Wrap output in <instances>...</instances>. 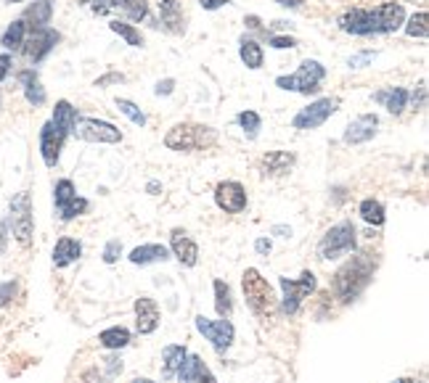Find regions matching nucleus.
<instances>
[{
    "instance_id": "f257e3e1",
    "label": "nucleus",
    "mask_w": 429,
    "mask_h": 383,
    "mask_svg": "<svg viewBox=\"0 0 429 383\" xmlns=\"http://www.w3.org/2000/svg\"><path fill=\"white\" fill-rule=\"evenodd\" d=\"M371 275H373L371 256H369V254L355 256L350 264H345V267L336 273L334 291L339 293V299H342V301H350V299H355L358 293L369 286Z\"/></svg>"
},
{
    "instance_id": "f03ea898",
    "label": "nucleus",
    "mask_w": 429,
    "mask_h": 383,
    "mask_svg": "<svg viewBox=\"0 0 429 383\" xmlns=\"http://www.w3.org/2000/svg\"><path fill=\"white\" fill-rule=\"evenodd\" d=\"M242 288L244 296H246V304L252 307V312L257 317H270L276 312V296H273V288L270 283L262 277L257 270H246L242 277Z\"/></svg>"
},
{
    "instance_id": "7ed1b4c3",
    "label": "nucleus",
    "mask_w": 429,
    "mask_h": 383,
    "mask_svg": "<svg viewBox=\"0 0 429 383\" xmlns=\"http://www.w3.org/2000/svg\"><path fill=\"white\" fill-rule=\"evenodd\" d=\"M215 143V132L209 127H194V125H178L167 132L165 146L172 151H194Z\"/></svg>"
},
{
    "instance_id": "20e7f679",
    "label": "nucleus",
    "mask_w": 429,
    "mask_h": 383,
    "mask_svg": "<svg viewBox=\"0 0 429 383\" xmlns=\"http://www.w3.org/2000/svg\"><path fill=\"white\" fill-rule=\"evenodd\" d=\"M326 77V69L318 61H305L292 77H279L276 85L281 90H294V92H316L321 90V82Z\"/></svg>"
},
{
    "instance_id": "39448f33",
    "label": "nucleus",
    "mask_w": 429,
    "mask_h": 383,
    "mask_svg": "<svg viewBox=\"0 0 429 383\" xmlns=\"http://www.w3.org/2000/svg\"><path fill=\"white\" fill-rule=\"evenodd\" d=\"M353 249H355L353 222H339V225H334V227L323 236L321 246H318V254L323 256V259H336V256L350 254Z\"/></svg>"
},
{
    "instance_id": "423d86ee",
    "label": "nucleus",
    "mask_w": 429,
    "mask_h": 383,
    "mask_svg": "<svg viewBox=\"0 0 429 383\" xmlns=\"http://www.w3.org/2000/svg\"><path fill=\"white\" fill-rule=\"evenodd\" d=\"M72 132L80 140H88V143H119L122 140V132L101 119H77Z\"/></svg>"
},
{
    "instance_id": "0eeeda50",
    "label": "nucleus",
    "mask_w": 429,
    "mask_h": 383,
    "mask_svg": "<svg viewBox=\"0 0 429 383\" xmlns=\"http://www.w3.org/2000/svg\"><path fill=\"white\" fill-rule=\"evenodd\" d=\"M281 288H283V312L286 314H294L299 307V301L308 296V293L316 288V275L313 273H302L299 280H289V277H281Z\"/></svg>"
},
{
    "instance_id": "6e6552de",
    "label": "nucleus",
    "mask_w": 429,
    "mask_h": 383,
    "mask_svg": "<svg viewBox=\"0 0 429 383\" xmlns=\"http://www.w3.org/2000/svg\"><path fill=\"white\" fill-rule=\"evenodd\" d=\"M336 106H339V101H334V98H321V101H316V103H310L308 109H302L294 116V127L297 129H313V127H321L332 114L336 111Z\"/></svg>"
},
{
    "instance_id": "1a4fd4ad",
    "label": "nucleus",
    "mask_w": 429,
    "mask_h": 383,
    "mask_svg": "<svg viewBox=\"0 0 429 383\" xmlns=\"http://www.w3.org/2000/svg\"><path fill=\"white\" fill-rule=\"evenodd\" d=\"M14 222V233L19 238V243H30L32 238V206H30V193H19L11 203V219Z\"/></svg>"
},
{
    "instance_id": "9d476101",
    "label": "nucleus",
    "mask_w": 429,
    "mask_h": 383,
    "mask_svg": "<svg viewBox=\"0 0 429 383\" xmlns=\"http://www.w3.org/2000/svg\"><path fill=\"white\" fill-rule=\"evenodd\" d=\"M58 42V32L48 29V27H32V35L24 42V53L30 61H43L45 55L54 51Z\"/></svg>"
},
{
    "instance_id": "9b49d317",
    "label": "nucleus",
    "mask_w": 429,
    "mask_h": 383,
    "mask_svg": "<svg viewBox=\"0 0 429 383\" xmlns=\"http://www.w3.org/2000/svg\"><path fill=\"white\" fill-rule=\"evenodd\" d=\"M339 27L345 32H353V35H373L379 32V24H376V11L369 8H355L350 14L339 18Z\"/></svg>"
},
{
    "instance_id": "f8f14e48",
    "label": "nucleus",
    "mask_w": 429,
    "mask_h": 383,
    "mask_svg": "<svg viewBox=\"0 0 429 383\" xmlns=\"http://www.w3.org/2000/svg\"><path fill=\"white\" fill-rule=\"evenodd\" d=\"M196 328L215 344L218 351H225V349L231 347V341H233V325H231L228 320L212 323V320H207V317H196Z\"/></svg>"
},
{
    "instance_id": "ddd939ff",
    "label": "nucleus",
    "mask_w": 429,
    "mask_h": 383,
    "mask_svg": "<svg viewBox=\"0 0 429 383\" xmlns=\"http://www.w3.org/2000/svg\"><path fill=\"white\" fill-rule=\"evenodd\" d=\"M215 201L228 214H239L246 209V193L239 183H220L215 190Z\"/></svg>"
},
{
    "instance_id": "4468645a",
    "label": "nucleus",
    "mask_w": 429,
    "mask_h": 383,
    "mask_svg": "<svg viewBox=\"0 0 429 383\" xmlns=\"http://www.w3.org/2000/svg\"><path fill=\"white\" fill-rule=\"evenodd\" d=\"M64 132L61 129L54 127V122H48V125H43L40 129V151H43V162L48 166H56L58 162V151L64 146Z\"/></svg>"
},
{
    "instance_id": "2eb2a0df",
    "label": "nucleus",
    "mask_w": 429,
    "mask_h": 383,
    "mask_svg": "<svg viewBox=\"0 0 429 383\" xmlns=\"http://www.w3.org/2000/svg\"><path fill=\"white\" fill-rule=\"evenodd\" d=\"M376 127H379V119L373 114H363L358 116L350 127L345 129V143L350 146H358V143H366L376 135Z\"/></svg>"
},
{
    "instance_id": "dca6fc26",
    "label": "nucleus",
    "mask_w": 429,
    "mask_h": 383,
    "mask_svg": "<svg viewBox=\"0 0 429 383\" xmlns=\"http://www.w3.org/2000/svg\"><path fill=\"white\" fill-rule=\"evenodd\" d=\"M373 11H376L379 32H397L400 24H403V16H406L403 3H384V5H379V8H373Z\"/></svg>"
},
{
    "instance_id": "f3484780",
    "label": "nucleus",
    "mask_w": 429,
    "mask_h": 383,
    "mask_svg": "<svg viewBox=\"0 0 429 383\" xmlns=\"http://www.w3.org/2000/svg\"><path fill=\"white\" fill-rule=\"evenodd\" d=\"M135 314H138V330L143 336H149L159 325V310H156V301L154 299H138L135 301Z\"/></svg>"
},
{
    "instance_id": "a211bd4d",
    "label": "nucleus",
    "mask_w": 429,
    "mask_h": 383,
    "mask_svg": "<svg viewBox=\"0 0 429 383\" xmlns=\"http://www.w3.org/2000/svg\"><path fill=\"white\" fill-rule=\"evenodd\" d=\"M170 243H172V251H175V256H178L186 267H194V264H196V259H199V249H196V243H194V240H191L183 230H172Z\"/></svg>"
},
{
    "instance_id": "6ab92c4d",
    "label": "nucleus",
    "mask_w": 429,
    "mask_h": 383,
    "mask_svg": "<svg viewBox=\"0 0 429 383\" xmlns=\"http://www.w3.org/2000/svg\"><path fill=\"white\" fill-rule=\"evenodd\" d=\"M80 254H82V246L77 243L75 238H61L56 243V249H54V264L56 267H67L75 259H80Z\"/></svg>"
},
{
    "instance_id": "aec40b11",
    "label": "nucleus",
    "mask_w": 429,
    "mask_h": 383,
    "mask_svg": "<svg viewBox=\"0 0 429 383\" xmlns=\"http://www.w3.org/2000/svg\"><path fill=\"white\" fill-rule=\"evenodd\" d=\"M167 249L162 243H149V246H138L130 251L132 264H151V262H165L167 259Z\"/></svg>"
},
{
    "instance_id": "412c9836",
    "label": "nucleus",
    "mask_w": 429,
    "mask_h": 383,
    "mask_svg": "<svg viewBox=\"0 0 429 383\" xmlns=\"http://www.w3.org/2000/svg\"><path fill=\"white\" fill-rule=\"evenodd\" d=\"M54 127L61 129L64 135H69L72 132V127H75V122H77V111L72 109V103L69 101H58L56 103V109H54Z\"/></svg>"
},
{
    "instance_id": "4be33fe9",
    "label": "nucleus",
    "mask_w": 429,
    "mask_h": 383,
    "mask_svg": "<svg viewBox=\"0 0 429 383\" xmlns=\"http://www.w3.org/2000/svg\"><path fill=\"white\" fill-rule=\"evenodd\" d=\"M376 101L384 103L392 114H400V111L406 109V103H408V90H403V88H390V90L376 92Z\"/></svg>"
},
{
    "instance_id": "5701e85b",
    "label": "nucleus",
    "mask_w": 429,
    "mask_h": 383,
    "mask_svg": "<svg viewBox=\"0 0 429 383\" xmlns=\"http://www.w3.org/2000/svg\"><path fill=\"white\" fill-rule=\"evenodd\" d=\"M24 35H27V24H24V18H19V21H14V24L3 32L0 45H3L5 51H19L21 45H24Z\"/></svg>"
},
{
    "instance_id": "b1692460",
    "label": "nucleus",
    "mask_w": 429,
    "mask_h": 383,
    "mask_svg": "<svg viewBox=\"0 0 429 383\" xmlns=\"http://www.w3.org/2000/svg\"><path fill=\"white\" fill-rule=\"evenodd\" d=\"M19 79L24 82V95H27V101H30V103H35V106L45 103V90H43V85L38 82V74L35 72H21Z\"/></svg>"
},
{
    "instance_id": "393cba45",
    "label": "nucleus",
    "mask_w": 429,
    "mask_h": 383,
    "mask_svg": "<svg viewBox=\"0 0 429 383\" xmlns=\"http://www.w3.org/2000/svg\"><path fill=\"white\" fill-rule=\"evenodd\" d=\"M186 349L183 347H165V378H172L183 362H186Z\"/></svg>"
},
{
    "instance_id": "a878e982",
    "label": "nucleus",
    "mask_w": 429,
    "mask_h": 383,
    "mask_svg": "<svg viewBox=\"0 0 429 383\" xmlns=\"http://www.w3.org/2000/svg\"><path fill=\"white\" fill-rule=\"evenodd\" d=\"M242 61L249 69H260L262 66V48L255 40H242Z\"/></svg>"
},
{
    "instance_id": "bb28decb",
    "label": "nucleus",
    "mask_w": 429,
    "mask_h": 383,
    "mask_svg": "<svg viewBox=\"0 0 429 383\" xmlns=\"http://www.w3.org/2000/svg\"><path fill=\"white\" fill-rule=\"evenodd\" d=\"M360 217L366 219L369 225H384V209H382V203L373 199H366L360 203Z\"/></svg>"
},
{
    "instance_id": "cd10ccee",
    "label": "nucleus",
    "mask_w": 429,
    "mask_h": 383,
    "mask_svg": "<svg viewBox=\"0 0 429 383\" xmlns=\"http://www.w3.org/2000/svg\"><path fill=\"white\" fill-rule=\"evenodd\" d=\"M117 8H119L128 18H132V21L146 18V11H149L146 0H117Z\"/></svg>"
},
{
    "instance_id": "c85d7f7f",
    "label": "nucleus",
    "mask_w": 429,
    "mask_h": 383,
    "mask_svg": "<svg viewBox=\"0 0 429 383\" xmlns=\"http://www.w3.org/2000/svg\"><path fill=\"white\" fill-rule=\"evenodd\" d=\"M128 341H130V333L125 328H109L101 333V344L106 349H122L128 347Z\"/></svg>"
},
{
    "instance_id": "c756f323",
    "label": "nucleus",
    "mask_w": 429,
    "mask_h": 383,
    "mask_svg": "<svg viewBox=\"0 0 429 383\" xmlns=\"http://www.w3.org/2000/svg\"><path fill=\"white\" fill-rule=\"evenodd\" d=\"M292 162H294V159H292L289 153H270V156H265V162H262V164H265V175H268V172H270V175H281V172H286V169L292 166Z\"/></svg>"
},
{
    "instance_id": "7c9ffc66",
    "label": "nucleus",
    "mask_w": 429,
    "mask_h": 383,
    "mask_svg": "<svg viewBox=\"0 0 429 383\" xmlns=\"http://www.w3.org/2000/svg\"><path fill=\"white\" fill-rule=\"evenodd\" d=\"M215 307H218V314L228 320L231 314V291L223 280H215Z\"/></svg>"
},
{
    "instance_id": "2f4dec72",
    "label": "nucleus",
    "mask_w": 429,
    "mask_h": 383,
    "mask_svg": "<svg viewBox=\"0 0 429 383\" xmlns=\"http://www.w3.org/2000/svg\"><path fill=\"white\" fill-rule=\"evenodd\" d=\"M117 109L122 111V114H125V116L130 119L132 125H138V127H143V125H146V114L138 109V106H135L132 101H125V98H119V101H117Z\"/></svg>"
},
{
    "instance_id": "473e14b6",
    "label": "nucleus",
    "mask_w": 429,
    "mask_h": 383,
    "mask_svg": "<svg viewBox=\"0 0 429 383\" xmlns=\"http://www.w3.org/2000/svg\"><path fill=\"white\" fill-rule=\"evenodd\" d=\"M109 27H112V32H117L119 37H125V40H128V45H132V48H141V45H143L141 35H138V32L132 29L130 24H122V21H112Z\"/></svg>"
},
{
    "instance_id": "72a5a7b5",
    "label": "nucleus",
    "mask_w": 429,
    "mask_h": 383,
    "mask_svg": "<svg viewBox=\"0 0 429 383\" xmlns=\"http://www.w3.org/2000/svg\"><path fill=\"white\" fill-rule=\"evenodd\" d=\"M27 18H32V27H45L48 24V18H51V3H35L32 8H30V14Z\"/></svg>"
},
{
    "instance_id": "f704fd0d",
    "label": "nucleus",
    "mask_w": 429,
    "mask_h": 383,
    "mask_svg": "<svg viewBox=\"0 0 429 383\" xmlns=\"http://www.w3.org/2000/svg\"><path fill=\"white\" fill-rule=\"evenodd\" d=\"M406 32L408 37H427L429 27H427V14L424 11H419V14H413L408 21V27H406Z\"/></svg>"
},
{
    "instance_id": "c9c22d12",
    "label": "nucleus",
    "mask_w": 429,
    "mask_h": 383,
    "mask_svg": "<svg viewBox=\"0 0 429 383\" xmlns=\"http://www.w3.org/2000/svg\"><path fill=\"white\" fill-rule=\"evenodd\" d=\"M85 209H88V201H85V199H77V196H75V199L67 201V203H64V206L58 209V217H61V219H75L77 214H82Z\"/></svg>"
},
{
    "instance_id": "e433bc0d",
    "label": "nucleus",
    "mask_w": 429,
    "mask_h": 383,
    "mask_svg": "<svg viewBox=\"0 0 429 383\" xmlns=\"http://www.w3.org/2000/svg\"><path fill=\"white\" fill-rule=\"evenodd\" d=\"M54 196H56V209H61L67 201L75 199L77 193H75V185H72V180H58L56 190H54Z\"/></svg>"
},
{
    "instance_id": "4c0bfd02",
    "label": "nucleus",
    "mask_w": 429,
    "mask_h": 383,
    "mask_svg": "<svg viewBox=\"0 0 429 383\" xmlns=\"http://www.w3.org/2000/svg\"><path fill=\"white\" fill-rule=\"evenodd\" d=\"M162 18L170 24V29H181L178 24H181V14H178V3L175 0H162Z\"/></svg>"
},
{
    "instance_id": "58836bf2",
    "label": "nucleus",
    "mask_w": 429,
    "mask_h": 383,
    "mask_svg": "<svg viewBox=\"0 0 429 383\" xmlns=\"http://www.w3.org/2000/svg\"><path fill=\"white\" fill-rule=\"evenodd\" d=\"M239 122H242V127L246 129L249 138L257 135V129H260V116H257L255 111H242V114H239Z\"/></svg>"
},
{
    "instance_id": "ea45409f",
    "label": "nucleus",
    "mask_w": 429,
    "mask_h": 383,
    "mask_svg": "<svg viewBox=\"0 0 429 383\" xmlns=\"http://www.w3.org/2000/svg\"><path fill=\"white\" fill-rule=\"evenodd\" d=\"M119 251H122L119 240H109V243H106V249H104V262H106V264H114V262H117V256H119Z\"/></svg>"
},
{
    "instance_id": "a19ab883",
    "label": "nucleus",
    "mask_w": 429,
    "mask_h": 383,
    "mask_svg": "<svg viewBox=\"0 0 429 383\" xmlns=\"http://www.w3.org/2000/svg\"><path fill=\"white\" fill-rule=\"evenodd\" d=\"M14 293H16V283H14V280L3 283V286H0V307H3V304H8V301L14 299Z\"/></svg>"
},
{
    "instance_id": "79ce46f5",
    "label": "nucleus",
    "mask_w": 429,
    "mask_h": 383,
    "mask_svg": "<svg viewBox=\"0 0 429 383\" xmlns=\"http://www.w3.org/2000/svg\"><path fill=\"white\" fill-rule=\"evenodd\" d=\"M371 58H373V53H371V51H366V53H355L353 58L347 61V64H350L353 69H360V66H366V64H369Z\"/></svg>"
},
{
    "instance_id": "37998d69",
    "label": "nucleus",
    "mask_w": 429,
    "mask_h": 383,
    "mask_svg": "<svg viewBox=\"0 0 429 383\" xmlns=\"http://www.w3.org/2000/svg\"><path fill=\"white\" fill-rule=\"evenodd\" d=\"M112 8H117V0H95L93 3L95 14H109Z\"/></svg>"
},
{
    "instance_id": "c03bdc74",
    "label": "nucleus",
    "mask_w": 429,
    "mask_h": 383,
    "mask_svg": "<svg viewBox=\"0 0 429 383\" xmlns=\"http://www.w3.org/2000/svg\"><path fill=\"white\" fill-rule=\"evenodd\" d=\"M191 383H218V381H215V375L207 370V365H202V367H199V373L194 375V381H191Z\"/></svg>"
},
{
    "instance_id": "a18cd8bd",
    "label": "nucleus",
    "mask_w": 429,
    "mask_h": 383,
    "mask_svg": "<svg viewBox=\"0 0 429 383\" xmlns=\"http://www.w3.org/2000/svg\"><path fill=\"white\" fill-rule=\"evenodd\" d=\"M270 45L279 48V51H283V48H294L297 42H294L292 37H270Z\"/></svg>"
},
{
    "instance_id": "49530a36",
    "label": "nucleus",
    "mask_w": 429,
    "mask_h": 383,
    "mask_svg": "<svg viewBox=\"0 0 429 383\" xmlns=\"http://www.w3.org/2000/svg\"><path fill=\"white\" fill-rule=\"evenodd\" d=\"M11 72V55L8 53H3L0 55V82L5 79V74Z\"/></svg>"
},
{
    "instance_id": "de8ad7c7",
    "label": "nucleus",
    "mask_w": 429,
    "mask_h": 383,
    "mask_svg": "<svg viewBox=\"0 0 429 383\" xmlns=\"http://www.w3.org/2000/svg\"><path fill=\"white\" fill-rule=\"evenodd\" d=\"M255 249H257V254H270V240L268 238H257V243H255Z\"/></svg>"
},
{
    "instance_id": "09e8293b",
    "label": "nucleus",
    "mask_w": 429,
    "mask_h": 383,
    "mask_svg": "<svg viewBox=\"0 0 429 383\" xmlns=\"http://www.w3.org/2000/svg\"><path fill=\"white\" fill-rule=\"evenodd\" d=\"M225 3H228V0H199V5L207 8V11H215V8H220Z\"/></svg>"
},
{
    "instance_id": "8fccbe9b",
    "label": "nucleus",
    "mask_w": 429,
    "mask_h": 383,
    "mask_svg": "<svg viewBox=\"0 0 429 383\" xmlns=\"http://www.w3.org/2000/svg\"><path fill=\"white\" fill-rule=\"evenodd\" d=\"M172 85H175L172 79H165V82H159V85H156V95H170V92H172Z\"/></svg>"
},
{
    "instance_id": "3c124183",
    "label": "nucleus",
    "mask_w": 429,
    "mask_h": 383,
    "mask_svg": "<svg viewBox=\"0 0 429 383\" xmlns=\"http://www.w3.org/2000/svg\"><path fill=\"white\" fill-rule=\"evenodd\" d=\"M5 236H8V219L0 225V251H5Z\"/></svg>"
},
{
    "instance_id": "603ef678",
    "label": "nucleus",
    "mask_w": 429,
    "mask_h": 383,
    "mask_svg": "<svg viewBox=\"0 0 429 383\" xmlns=\"http://www.w3.org/2000/svg\"><path fill=\"white\" fill-rule=\"evenodd\" d=\"M276 3L286 5V8H297V5H302V0H276Z\"/></svg>"
},
{
    "instance_id": "864d4df0",
    "label": "nucleus",
    "mask_w": 429,
    "mask_h": 383,
    "mask_svg": "<svg viewBox=\"0 0 429 383\" xmlns=\"http://www.w3.org/2000/svg\"><path fill=\"white\" fill-rule=\"evenodd\" d=\"M273 233H279L281 238H289V236H292V230H289V227H273Z\"/></svg>"
},
{
    "instance_id": "5fc2aeb1",
    "label": "nucleus",
    "mask_w": 429,
    "mask_h": 383,
    "mask_svg": "<svg viewBox=\"0 0 429 383\" xmlns=\"http://www.w3.org/2000/svg\"><path fill=\"white\" fill-rule=\"evenodd\" d=\"M132 383H151V381H146V378H138V381H132Z\"/></svg>"
},
{
    "instance_id": "6e6d98bb",
    "label": "nucleus",
    "mask_w": 429,
    "mask_h": 383,
    "mask_svg": "<svg viewBox=\"0 0 429 383\" xmlns=\"http://www.w3.org/2000/svg\"><path fill=\"white\" fill-rule=\"evenodd\" d=\"M395 383H413V381H408V378H403V381H395Z\"/></svg>"
},
{
    "instance_id": "4d7b16f0",
    "label": "nucleus",
    "mask_w": 429,
    "mask_h": 383,
    "mask_svg": "<svg viewBox=\"0 0 429 383\" xmlns=\"http://www.w3.org/2000/svg\"><path fill=\"white\" fill-rule=\"evenodd\" d=\"M8 3H14V0H8Z\"/></svg>"
}]
</instances>
